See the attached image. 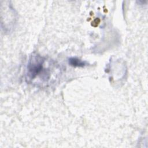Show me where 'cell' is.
Returning a JSON list of instances; mask_svg holds the SVG:
<instances>
[{
	"instance_id": "obj_1",
	"label": "cell",
	"mask_w": 148,
	"mask_h": 148,
	"mask_svg": "<svg viewBox=\"0 0 148 148\" xmlns=\"http://www.w3.org/2000/svg\"><path fill=\"white\" fill-rule=\"evenodd\" d=\"M45 59L38 54H32L27 66L26 80L29 82L40 75L44 69Z\"/></svg>"
},
{
	"instance_id": "obj_2",
	"label": "cell",
	"mask_w": 148,
	"mask_h": 148,
	"mask_svg": "<svg viewBox=\"0 0 148 148\" xmlns=\"http://www.w3.org/2000/svg\"><path fill=\"white\" fill-rule=\"evenodd\" d=\"M68 63L74 67H83L86 65V62L77 57H71L68 59Z\"/></svg>"
}]
</instances>
